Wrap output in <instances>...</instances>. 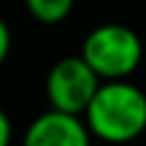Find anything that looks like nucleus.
<instances>
[{"instance_id":"7ed1b4c3","label":"nucleus","mask_w":146,"mask_h":146,"mask_svg":"<svg viewBox=\"0 0 146 146\" xmlns=\"http://www.w3.org/2000/svg\"><path fill=\"white\" fill-rule=\"evenodd\" d=\"M103 80L85 62V56H64L59 59L46 77V98L54 110L85 115L92 98L98 95Z\"/></svg>"},{"instance_id":"f257e3e1","label":"nucleus","mask_w":146,"mask_h":146,"mask_svg":"<svg viewBox=\"0 0 146 146\" xmlns=\"http://www.w3.org/2000/svg\"><path fill=\"white\" fill-rule=\"evenodd\" d=\"M85 123L108 144H128L146 131V95L126 80L103 82L85 110Z\"/></svg>"},{"instance_id":"20e7f679","label":"nucleus","mask_w":146,"mask_h":146,"mask_svg":"<svg viewBox=\"0 0 146 146\" xmlns=\"http://www.w3.org/2000/svg\"><path fill=\"white\" fill-rule=\"evenodd\" d=\"M92 131L82 121V115L46 110L41 113L23 133L21 146H90Z\"/></svg>"},{"instance_id":"f03ea898","label":"nucleus","mask_w":146,"mask_h":146,"mask_svg":"<svg viewBox=\"0 0 146 146\" xmlns=\"http://www.w3.org/2000/svg\"><path fill=\"white\" fill-rule=\"evenodd\" d=\"M85 62L100 74L103 82L126 80L144 56L141 38L133 28L123 23H103L92 28L82 44Z\"/></svg>"},{"instance_id":"0eeeda50","label":"nucleus","mask_w":146,"mask_h":146,"mask_svg":"<svg viewBox=\"0 0 146 146\" xmlns=\"http://www.w3.org/2000/svg\"><path fill=\"white\" fill-rule=\"evenodd\" d=\"M10 139H13V126H10L8 115L0 110V146H10Z\"/></svg>"},{"instance_id":"423d86ee","label":"nucleus","mask_w":146,"mask_h":146,"mask_svg":"<svg viewBox=\"0 0 146 146\" xmlns=\"http://www.w3.org/2000/svg\"><path fill=\"white\" fill-rule=\"evenodd\" d=\"M8 51H10V28H8V23L0 18V64L5 62Z\"/></svg>"},{"instance_id":"39448f33","label":"nucleus","mask_w":146,"mask_h":146,"mask_svg":"<svg viewBox=\"0 0 146 146\" xmlns=\"http://www.w3.org/2000/svg\"><path fill=\"white\" fill-rule=\"evenodd\" d=\"M72 5H74V0H26L28 13L38 23H46V26L62 23L72 13Z\"/></svg>"}]
</instances>
